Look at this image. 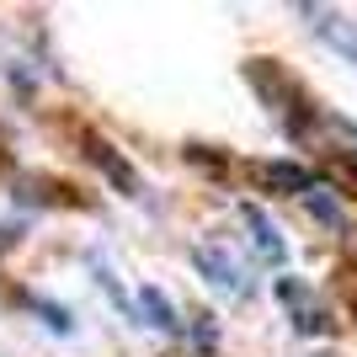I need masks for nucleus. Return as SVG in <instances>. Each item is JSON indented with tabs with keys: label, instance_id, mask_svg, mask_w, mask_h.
Wrapping results in <instances>:
<instances>
[{
	"label": "nucleus",
	"instance_id": "obj_1",
	"mask_svg": "<svg viewBox=\"0 0 357 357\" xmlns=\"http://www.w3.org/2000/svg\"><path fill=\"white\" fill-rule=\"evenodd\" d=\"M245 80H251V91L272 107V112H283V118H288V134L310 139V128L320 118H314V107L304 102L298 80L283 70V64H278V59H245Z\"/></svg>",
	"mask_w": 357,
	"mask_h": 357
},
{
	"label": "nucleus",
	"instance_id": "obj_2",
	"mask_svg": "<svg viewBox=\"0 0 357 357\" xmlns=\"http://www.w3.org/2000/svg\"><path fill=\"white\" fill-rule=\"evenodd\" d=\"M240 171H245V181L256 192H272V197H304L310 192V171L298 160H245Z\"/></svg>",
	"mask_w": 357,
	"mask_h": 357
},
{
	"label": "nucleus",
	"instance_id": "obj_3",
	"mask_svg": "<svg viewBox=\"0 0 357 357\" xmlns=\"http://www.w3.org/2000/svg\"><path fill=\"white\" fill-rule=\"evenodd\" d=\"M192 261H197V272H203L213 288H224V294H245V278H240L235 256L224 251V245H197Z\"/></svg>",
	"mask_w": 357,
	"mask_h": 357
},
{
	"label": "nucleus",
	"instance_id": "obj_4",
	"mask_svg": "<svg viewBox=\"0 0 357 357\" xmlns=\"http://www.w3.org/2000/svg\"><path fill=\"white\" fill-rule=\"evenodd\" d=\"M86 155H91V160H96V165H102V171H107V176H112V181H118L123 192H139V171H134V165H128V160H123V155H118V149H112V144H107V139L86 134Z\"/></svg>",
	"mask_w": 357,
	"mask_h": 357
},
{
	"label": "nucleus",
	"instance_id": "obj_5",
	"mask_svg": "<svg viewBox=\"0 0 357 357\" xmlns=\"http://www.w3.org/2000/svg\"><path fill=\"white\" fill-rule=\"evenodd\" d=\"M304 208L314 219L326 224V229H347V208H342V192L331 187V181H310V192H304Z\"/></svg>",
	"mask_w": 357,
	"mask_h": 357
},
{
	"label": "nucleus",
	"instance_id": "obj_6",
	"mask_svg": "<svg viewBox=\"0 0 357 357\" xmlns=\"http://www.w3.org/2000/svg\"><path fill=\"white\" fill-rule=\"evenodd\" d=\"M314 16H320V22H314L320 38H326L336 54H347V59L357 64V22H347V16H336V11H314Z\"/></svg>",
	"mask_w": 357,
	"mask_h": 357
},
{
	"label": "nucleus",
	"instance_id": "obj_7",
	"mask_svg": "<svg viewBox=\"0 0 357 357\" xmlns=\"http://www.w3.org/2000/svg\"><path fill=\"white\" fill-rule=\"evenodd\" d=\"M240 219H245V229H251L256 251H261V261H272V267H278V261H283V240H278V229L267 224V213L245 203V208H240Z\"/></svg>",
	"mask_w": 357,
	"mask_h": 357
},
{
	"label": "nucleus",
	"instance_id": "obj_8",
	"mask_svg": "<svg viewBox=\"0 0 357 357\" xmlns=\"http://www.w3.org/2000/svg\"><path fill=\"white\" fill-rule=\"evenodd\" d=\"M139 310H144V320L155 331H176V310H171V298H165L160 288H144V294H139Z\"/></svg>",
	"mask_w": 357,
	"mask_h": 357
},
{
	"label": "nucleus",
	"instance_id": "obj_9",
	"mask_svg": "<svg viewBox=\"0 0 357 357\" xmlns=\"http://www.w3.org/2000/svg\"><path fill=\"white\" fill-rule=\"evenodd\" d=\"M187 160H192V165H208V171H224V160L213 155L208 144H192V149H187Z\"/></svg>",
	"mask_w": 357,
	"mask_h": 357
},
{
	"label": "nucleus",
	"instance_id": "obj_10",
	"mask_svg": "<svg viewBox=\"0 0 357 357\" xmlns=\"http://www.w3.org/2000/svg\"><path fill=\"white\" fill-rule=\"evenodd\" d=\"M352 320H357V294H352Z\"/></svg>",
	"mask_w": 357,
	"mask_h": 357
}]
</instances>
